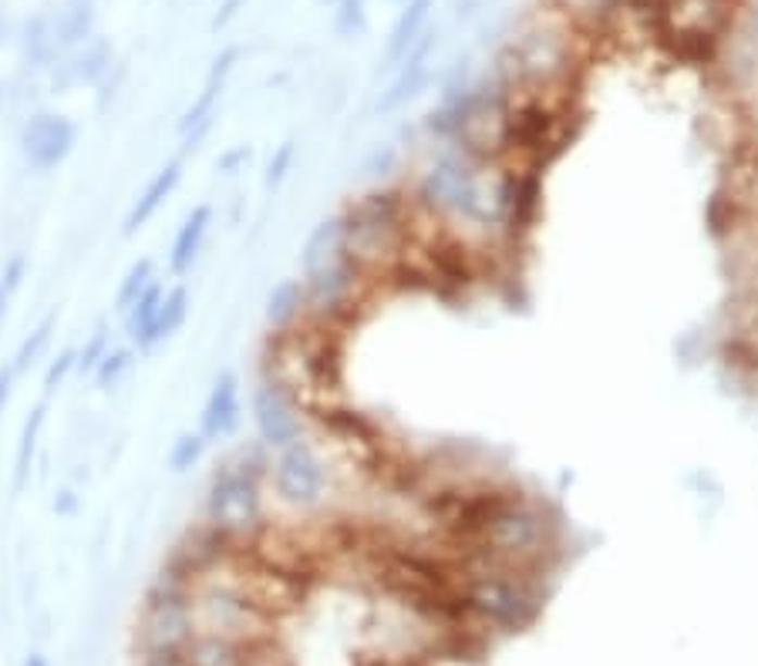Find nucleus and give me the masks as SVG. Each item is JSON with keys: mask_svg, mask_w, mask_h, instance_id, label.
<instances>
[{"mask_svg": "<svg viewBox=\"0 0 758 666\" xmlns=\"http://www.w3.org/2000/svg\"><path fill=\"white\" fill-rule=\"evenodd\" d=\"M273 451L266 444L239 448L229 462H223L202 499V522L223 532L236 545H253L263 525V488L270 478Z\"/></svg>", "mask_w": 758, "mask_h": 666, "instance_id": "f257e3e1", "label": "nucleus"}, {"mask_svg": "<svg viewBox=\"0 0 758 666\" xmlns=\"http://www.w3.org/2000/svg\"><path fill=\"white\" fill-rule=\"evenodd\" d=\"M266 485L290 508H318L327 495V468L324 458L310 448V441H294L273 451V465Z\"/></svg>", "mask_w": 758, "mask_h": 666, "instance_id": "f03ea898", "label": "nucleus"}, {"mask_svg": "<svg viewBox=\"0 0 758 666\" xmlns=\"http://www.w3.org/2000/svg\"><path fill=\"white\" fill-rule=\"evenodd\" d=\"M250 417L257 441L270 451H281L303 438V404L273 377H260L250 391Z\"/></svg>", "mask_w": 758, "mask_h": 666, "instance_id": "7ed1b4c3", "label": "nucleus"}, {"mask_svg": "<svg viewBox=\"0 0 758 666\" xmlns=\"http://www.w3.org/2000/svg\"><path fill=\"white\" fill-rule=\"evenodd\" d=\"M78 149V125L58 112H34L21 128V155L34 172L61 168Z\"/></svg>", "mask_w": 758, "mask_h": 666, "instance_id": "20e7f679", "label": "nucleus"}, {"mask_svg": "<svg viewBox=\"0 0 758 666\" xmlns=\"http://www.w3.org/2000/svg\"><path fill=\"white\" fill-rule=\"evenodd\" d=\"M236 61H239V48H226V51L213 61L210 72H206V81H202L196 101L189 104V109L183 112V118H179V142H183V152L196 149V146L202 142V138L210 135V128H213V122H216V112H220V98H223V91H226V81H229V75H233Z\"/></svg>", "mask_w": 758, "mask_h": 666, "instance_id": "39448f33", "label": "nucleus"}, {"mask_svg": "<svg viewBox=\"0 0 758 666\" xmlns=\"http://www.w3.org/2000/svg\"><path fill=\"white\" fill-rule=\"evenodd\" d=\"M469 606L496 626H520L530 619V600H526L523 586L512 576H499V573H486V576L472 579Z\"/></svg>", "mask_w": 758, "mask_h": 666, "instance_id": "423d86ee", "label": "nucleus"}, {"mask_svg": "<svg viewBox=\"0 0 758 666\" xmlns=\"http://www.w3.org/2000/svg\"><path fill=\"white\" fill-rule=\"evenodd\" d=\"M239 414H244V401H239V377L233 370H223L216 380L210 394H206V404L199 411V435L206 441H223L236 431L239 425Z\"/></svg>", "mask_w": 758, "mask_h": 666, "instance_id": "0eeeda50", "label": "nucleus"}, {"mask_svg": "<svg viewBox=\"0 0 758 666\" xmlns=\"http://www.w3.org/2000/svg\"><path fill=\"white\" fill-rule=\"evenodd\" d=\"M257 653H260V643L196 629V637L183 650V663L186 666H253Z\"/></svg>", "mask_w": 758, "mask_h": 666, "instance_id": "6e6552de", "label": "nucleus"}, {"mask_svg": "<svg viewBox=\"0 0 758 666\" xmlns=\"http://www.w3.org/2000/svg\"><path fill=\"white\" fill-rule=\"evenodd\" d=\"M179 183H183V159H172V162H165L152 179L146 183V189L139 192V199L132 202V209H128V216H125V223H122V233L125 236H135L139 229H146L156 216H159V209L172 199V192L179 189Z\"/></svg>", "mask_w": 758, "mask_h": 666, "instance_id": "1a4fd4ad", "label": "nucleus"}, {"mask_svg": "<svg viewBox=\"0 0 758 666\" xmlns=\"http://www.w3.org/2000/svg\"><path fill=\"white\" fill-rule=\"evenodd\" d=\"M210 226H213V205H192L189 209V216L183 219V226L176 229V239H172V247H169V273L172 276H186L202 247H206V236H210Z\"/></svg>", "mask_w": 758, "mask_h": 666, "instance_id": "9d476101", "label": "nucleus"}, {"mask_svg": "<svg viewBox=\"0 0 758 666\" xmlns=\"http://www.w3.org/2000/svg\"><path fill=\"white\" fill-rule=\"evenodd\" d=\"M310 317L303 279H281L266 297V327L270 334H290Z\"/></svg>", "mask_w": 758, "mask_h": 666, "instance_id": "9b49d317", "label": "nucleus"}, {"mask_svg": "<svg viewBox=\"0 0 758 666\" xmlns=\"http://www.w3.org/2000/svg\"><path fill=\"white\" fill-rule=\"evenodd\" d=\"M186 317H189V290H186V287H169L162 306L156 310L152 324L132 340V347L139 350V354H149V350H156V347L165 343L169 337H176V334L183 330Z\"/></svg>", "mask_w": 758, "mask_h": 666, "instance_id": "f8f14e48", "label": "nucleus"}, {"mask_svg": "<svg viewBox=\"0 0 758 666\" xmlns=\"http://www.w3.org/2000/svg\"><path fill=\"white\" fill-rule=\"evenodd\" d=\"M112 64V51L105 45H88L82 54H75L67 64H61V88H72V85H95L98 78H105Z\"/></svg>", "mask_w": 758, "mask_h": 666, "instance_id": "ddd939ff", "label": "nucleus"}, {"mask_svg": "<svg viewBox=\"0 0 758 666\" xmlns=\"http://www.w3.org/2000/svg\"><path fill=\"white\" fill-rule=\"evenodd\" d=\"M45 420H48V407L38 404L21 428V441H17V458H14V492H21V488L27 485V475H30V465H34V451H38V441H41V431H45Z\"/></svg>", "mask_w": 758, "mask_h": 666, "instance_id": "4468645a", "label": "nucleus"}, {"mask_svg": "<svg viewBox=\"0 0 758 666\" xmlns=\"http://www.w3.org/2000/svg\"><path fill=\"white\" fill-rule=\"evenodd\" d=\"M165 293H169V287L162 284V279H156V284L135 300L125 313H122V324H125V334H128V340H135L139 337L149 324H152V317H156V310L162 306V300H165Z\"/></svg>", "mask_w": 758, "mask_h": 666, "instance_id": "2eb2a0df", "label": "nucleus"}, {"mask_svg": "<svg viewBox=\"0 0 758 666\" xmlns=\"http://www.w3.org/2000/svg\"><path fill=\"white\" fill-rule=\"evenodd\" d=\"M156 284V263L149 256L142 260H135L128 266V273L122 276V284H119V293H115V310L125 313L135 300H139L149 287Z\"/></svg>", "mask_w": 758, "mask_h": 666, "instance_id": "dca6fc26", "label": "nucleus"}, {"mask_svg": "<svg viewBox=\"0 0 758 666\" xmlns=\"http://www.w3.org/2000/svg\"><path fill=\"white\" fill-rule=\"evenodd\" d=\"M206 444H210V441H206L199 431H183L176 441H172V448H169V468L176 472V475L196 468V465L202 462Z\"/></svg>", "mask_w": 758, "mask_h": 666, "instance_id": "f3484780", "label": "nucleus"}, {"mask_svg": "<svg viewBox=\"0 0 758 666\" xmlns=\"http://www.w3.org/2000/svg\"><path fill=\"white\" fill-rule=\"evenodd\" d=\"M132 364H135V350L132 347H112L91 377H95V384L101 391H109V388H115V384H122V377L132 370Z\"/></svg>", "mask_w": 758, "mask_h": 666, "instance_id": "a211bd4d", "label": "nucleus"}, {"mask_svg": "<svg viewBox=\"0 0 758 666\" xmlns=\"http://www.w3.org/2000/svg\"><path fill=\"white\" fill-rule=\"evenodd\" d=\"M51 334H54V317H45L38 327H34L27 337H24V343L17 347V357H14V374H21V370H27L34 361H38L41 354H45V347L51 343Z\"/></svg>", "mask_w": 758, "mask_h": 666, "instance_id": "6ab92c4d", "label": "nucleus"}, {"mask_svg": "<svg viewBox=\"0 0 758 666\" xmlns=\"http://www.w3.org/2000/svg\"><path fill=\"white\" fill-rule=\"evenodd\" d=\"M425 8H428V0H415V4L408 8V14H401L398 27H395V34H392L388 58H398V54L411 45V38H415V30H419V24H422V17H425Z\"/></svg>", "mask_w": 758, "mask_h": 666, "instance_id": "aec40b11", "label": "nucleus"}, {"mask_svg": "<svg viewBox=\"0 0 758 666\" xmlns=\"http://www.w3.org/2000/svg\"><path fill=\"white\" fill-rule=\"evenodd\" d=\"M294 162H297V146H294V142L277 146V152L270 155V165H266V175H263V186H266V189H281V186L287 183V175L294 172Z\"/></svg>", "mask_w": 758, "mask_h": 666, "instance_id": "412c9836", "label": "nucleus"}, {"mask_svg": "<svg viewBox=\"0 0 758 666\" xmlns=\"http://www.w3.org/2000/svg\"><path fill=\"white\" fill-rule=\"evenodd\" d=\"M112 350V343H109V334L105 330H95L88 340H85V347L78 350V374H95L98 370V364L105 361V354Z\"/></svg>", "mask_w": 758, "mask_h": 666, "instance_id": "4be33fe9", "label": "nucleus"}, {"mask_svg": "<svg viewBox=\"0 0 758 666\" xmlns=\"http://www.w3.org/2000/svg\"><path fill=\"white\" fill-rule=\"evenodd\" d=\"M72 374H78V350H61L45 370V391H58Z\"/></svg>", "mask_w": 758, "mask_h": 666, "instance_id": "5701e85b", "label": "nucleus"}, {"mask_svg": "<svg viewBox=\"0 0 758 666\" xmlns=\"http://www.w3.org/2000/svg\"><path fill=\"white\" fill-rule=\"evenodd\" d=\"M337 34H355L364 27V0H337Z\"/></svg>", "mask_w": 758, "mask_h": 666, "instance_id": "b1692460", "label": "nucleus"}, {"mask_svg": "<svg viewBox=\"0 0 758 666\" xmlns=\"http://www.w3.org/2000/svg\"><path fill=\"white\" fill-rule=\"evenodd\" d=\"M250 159H253V152H250L247 146H233V149H226V152L216 159V168H220L223 175H236V172H244V168L250 165Z\"/></svg>", "mask_w": 758, "mask_h": 666, "instance_id": "393cba45", "label": "nucleus"}, {"mask_svg": "<svg viewBox=\"0 0 758 666\" xmlns=\"http://www.w3.org/2000/svg\"><path fill=\"white\" fill-rule=\"evenodd\" d=\"M24 273H27V260L24 256H11L4 273H0V287H4L8 293H14L21 284H24Z\"/></svg>", "mask_w": 758, "mask_h": 666, "instance_id": "a878e982", "label": "nucleus"}, {"mask_svg": "<svg viewBox=\"0 0 758 666\" xmlns=\"http://www.w3.org/2000/svg\"><path fill=\"white\" fill-rule=\"evenodd\" d=\"M11 391H14V367H4L0 370V414H4V407L11 401Z\"/></svg>", "mask_w": 758, "mask_h": 666, "instance_id": "bb28decb", "label": "nucleus"}, {"mask_svg": "<svg viewBox=\"0 0 758 666\" xmlns=\"http://www.w3.org/2000/svg\"><path fill=\"white\" fill-rule=\"evenodd\" d=\"M78 512V495L75 492H61L54 499V515H75Z\"/></svg>", "mask_w": 758, "mask_h": 666, "instance_id": "cd10ccee", "label": "nucleus"}, {"mask_svg": "<svg viewBox=\"0 0 758 666\" xmlns=\"http://www.w3.org/2000/svg\"><path fill=\"white\" fill-rule=\"evenodd\" d=\"M24 666H51V663H48V659H45L41 653H30V656L24 659Z\"/></svg>", "mask_w": 758, "mask_h": 666, "instance_id": "c85d7f7f", "label": "nucleus"}, {"mask_svg": "<svg viewBox=\"0 0 758 666\" xmlns=\"http://www.w3.org/2000/svg\"><path fill=\"white\" fill-rule=\"evenodd\" d=\"M8 300H11V293L0 287V317H4V306H8Z\"/></svg>", "mask_w": 758, "mask_h": 666, "instance_id": "c756f323", "label": "nucleus"}, {"mask_svg": "<svg viewBox=\"0 0 758 666\" xmlns=\"http://www.w3.org/2000/svg\"><path fill=\"white\" fill-rule=\"evenodd\" d=\"M324 4H337V0H324Z\"/></svg>", "mask_w": 758, "mask_h": 666, "instance_id": "7c9ffc66", "label": "nucleus"}, {"mask_svg": "<svg viewBox=\"0 0 758 666\" xmlns=\"http://www.w3.org/2000/svg\"><path fill=\"white\" fill-rule=\"evenodd\" d=\"M0 104H4V91H0Z\"/></svg>", "mask_w": 758, "mask_h": 666, "instance_id": "2f4dec72", "label": "nucleus"}]
</instances>
